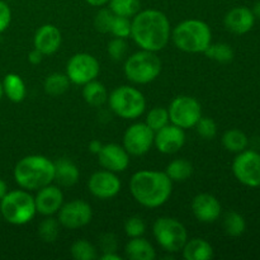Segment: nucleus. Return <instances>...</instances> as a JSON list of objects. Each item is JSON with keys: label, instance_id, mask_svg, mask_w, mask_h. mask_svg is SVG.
<instances>
[{"label": "nucleus", "instance_id": "22", "mask_svg": "<svg viewBox=\"0 0 260 260\" xmlns=\"http://www.w3.org/2000/svg\"><path fill=\"white\" fill-rule=\"evenodd\" d=\"M55 164V180L61 187H73L79 180L80 173L78 167L66 157L53 161Z\"/></svg>", "mask_w": 260, "mask_h": 260}, {"label": "nucleus", "instance_id": "29", "mask_svg": "<svg viewBox=\"0 0 260 260\" xmlns=\"http://www.w3.org/2000/svg\"><path fill=\"white\" fill-rule=\"evenodd\" d=\"M109 9L114 15L134 18L140 12V0H109Z\"/></svg>", "mask_w": 260, "mask_h": 260}, {"label": "nucleus", "instance_id": "7", "mask_svg": "<svg viewBox=\"0 0 260 260\" xmlns=\"http://www.w3.org/2000/svg\"><path fill=\"white\" fill-rule=\"evenodd\" d=\"M108 103L112 112L124 119L139 118L146 108L144 94L129 85H122L114 89L109 94Z\"/></svg>", "mask_w": 260, "mask_h": 260}, {"label": "nucleus", "instance_id": "31", "mask_svg": "<svg viewBox=\"0 0 260 260\" xmlns=\"http://www.w3.org/2000/svg\"><path fill=\"white\" fill-rule=\"evenodd\" d=\"M37 233L43 243H55L56 239L58 238V234H60V222H58L57 218L47 216V218H45L40 223Z\"/></svg>", "mask_w": 260, "mask_h": 260}, {"label": "nucleus", "instance_id": "49", "mask_svg": "<svg viewBox=\"0 0 260 260\" xmlns=\"http://www.w3.org/2000/svg\"><path fill=\"white\" fill-rule=\"evenodd\" d=\"M0 216H2V213H0Z\"/></svg>", "mask_w": 260, "mask_h": 260}, {"label": "nucleus", "instance_id": "45", "mask_svg": "<svg viewBox=\"0 0 260 260\" xmlns=\"http://www.w3.org/2000/svg\"><path fill=\"white\" fill-rule=\"evenodd\" d=\"M85 2L91 7H104L106 4H108L109 0H85Z\"/></svg>", "mask_w": 260, "mask_h": 260}, {"label": "nucleus", "instance_id": "32", "mask_svg": "<svg viewBox=\"0 0 260 260\" xmlns=\"http://www.w3.org/2000/svg\"><path fill=\"white\" fill-rule=\"evenodd\" d=\"M203 53L211 60L221 63H228L234 58V50L228 43H211Z\"/></svg>", "mask_w": 260, "mask_h": 260}, {"label": "nucleus", "instance_id": "35", "mask_svg": "<svg viewBox=\"0 0 260 260\" xmlns=\"http://www.w3.org/2000/svg\"><path fill=\"white\" fill-rule=\"evenodd\" d=\"M114 14L109 8H102L98 13H96L95 18H94V27L98 32L101 33H109L111 32L112 22H113Z\"/></svg>", "mask_w": 260, "mask_h": 260}, {"label": "nucleus", "instance_id": "38", "mask_svg": "<svg viewBox=\"0 0 260 260\" xmlns=\"http://www.w3.org/2000/svg\"><path fill=\"white\" fill-rule=\"evenodd\" d=\"M127 50H128V46H127L126 40L119 37H114L113 40L109 41L108 47H107L108 55L114 61L123 60L127 55Z\"/></svg>", "mask_w": 260, "mask_h": 260}, {"label": "nucleus", "instance_id": "13", "mask_svg": "<svg viewBox=\"0 0 260 260\" xmlns=\"http://www.w3.org/2000/svg\"><path fill=\"white\" fill-rule=\"evenodd\" d=\"M93 217V210L85 201L74 200L62 205L58 211V222L61 226L69 230L84 228L88 225Z\"/></svg>", "mask_w": 260, "mask_h": 260}, {"label": "nucleus", "instance_id": "1", "mask_svg": "<svg viewBox=\"0 0 260 260\" xmlns=\"http://www.w3.org/2000/svg\"><path fill=\"white\" fill-rule=\"evenodd\" d=\"M170 36V22L160 10H142L131 20V37L141 50L161 51L169 42Z\"/></svg>", "mask_w": 260, "mask_h": 260}, {"label": "nucleus", "instance_id": "44", "mask_svg": "<svg viewBox=\"0 0 260 260\" xmlns=\"http://www.w3.org/2000/svg\"><path fill=\"white\" fill-rule=\"evenodd\" d=\"M101 260H122L121 256L116 253V251H111V253H103L101 256Z\"/></svg>", "mask_w": 260, "mask_h": 260}, {"label": "nucleus", "instance_id": "34", "mask_svg": "<svg viewBox=\"0 0 260 260\" xmlns=\"http://www.w3.org/2000/svg\"><path fill=\"white\" fill-rule=\"evenodd\" d=\"M169 112L168 109L162 108V107H154L152 109H150V112L146 116V121L145 123L150 127L154 132L159 131L160 128L165 127L167 124H169Z\"/></svg>", "mask_w": 260, "mask_h": 260}, {"label": "nucleus", "instance_id": "30", "mask_svg": "<svg viewBox=\"0 0 260 260\" xmlns=\"http://www.w3.org/2000/svg\"><path fill=\"white\" fill-rule=\"evenodd\" d=\"M223 229L229 236L238 238L245 233L246 222L240 213L231 211V212L226 213L225 217H223Z\"/></svg>", "mask_w": 260, "mask_h": 260}, {"label": "nucleus", "instance_id": "20", "mask_svg": "<svg viewBox=\"0 0 260 260\" xmlns=\"http://www.w3.org/2000/svg\"><path fill=\"white\" fill-rule=\"evenodd\" d=\"M223 23H225L226 29L230 30L231 33L245 35L254 27L255 15H254L253 10H250L249 8L238 7L231 9L226 14Z\"/></svg>", "mask_w": 260, "mask_h": 260}, {"label": "nucleus", "instance_id": "6", "mask_svg": "<svg viewBox=\"0 0 260 260\" xmlns=\"http://www.w3.org/2000/svg\"><path fill=\"white\" fill-rule=\"evenodd\" d=\"M161 60L156 52L140 50L126 60L123 71L126 78L134 84H149L161 73Z\"/></svg>", "mask_w": 260, "mask_h": 260}, {"label": "nucleus", "instance_id": "42", "mask_svg": "<svg viewBox=\"0 0 260 260\" xmlns=\"http://www.w3.org/2000/svg\"><path fill=\"white\" fill-rule=\"evenodd\" d=\"M43 56L45 55H43L41 51H38L37 48H35V50H32L29 53H28V61H29L32 65H38V63L42 62Z\"/></svg>", "mask_w": 260, "mask_h": 260}, {"label": "nucleus", "instance_id": "2", "mask_svg": "<svg viewBox=\"0 0 260 260\" xmlns=\"http://www.w3.org/2000/svg\"><path fill=\"white\" fill-rule=\"evenodd\" d=\"M129 192L137 203L146 208H157L168 202L173 182L165 172L140 170L129 180Z\"/></svg>", "mask_w": 260, "mask_h": 260}, {"label": "nucleus", "instance_id": "43", "mask_svg": "<svg viewBox=\"0 0 260 260\" xmlns=\"http://www.w3.org/2000/svg\"><path fill=\"white\" fill-rule=\"evenodd\" d=\"M102 147H103V144H102L99 140H93V141L89 142V151H90L91 154L98 155L99 151L102 150Z\"/></svg>", "mask_w": 260, "mask_h": 260}, {"label": "nucleus", "instance_id": "25", "mask_svg": "<svg viewBox=\"0 0 260 260\" xmlns=\"http://www.w3.org/2000/svg\"><path fill=\"white\" fill-rule=\"evenodd\" d=\"M83 98L89 106L101 107L108 101V91L101 81L91 80L84 85Z\"/></svg>", "mask_w": 260, "mask_h": 260}, {"label": "nucleus", "instance_id": "15", "mask_svg": "<svg viewBox=\"0 0 260 260\" xmlns=\"http://www.w3.org/2000/svg\"><path fill=\"white\" fill-rule=\"evenodd\" d=\"M185 144L184 129L175 124H167L155 132L154 145L161 154H175Z\"/></svg>", "mask_w": 260, "mask_h": 260}, {"label": "nucleus", "instance_id": "16", "mask_svg": "<svg viewBox=\"0 0 260 260\" xmlns=\"http://www.w3.org/2000/svg\"><path fill=\"white\" fill-rule=\"evenodd\" d=\"M99 164L106 170L113 173H122L128 168L129 154L123 146L117 144L103 145L98 154Z\"/></svg>", "mask_w": 260, "mask_h": 260}, {"label": "nucleus", "instance_id": "47", "mask_svg": "<svg viewBox=\"0 0 260 260\" xmlns=\"http://www.w3.org/2000/svg\"><path fill=\"white\" fill-rule=\"evenodd\" d=\"M253 13H254V15H255V18H259V19H260V0L258 3H256L255 5H254Z\"/></svg>", "mask_w": 260, "mask_h": 260}, {"label": "nucleus", "instance_id": "9", "mask_svg": "<svg viewBox=\"0 0 260 260\" xmlns=\"http://www.w3.org/2000/svg\"><path fill=\"white\" fill-rule=\"evenodd\" d=\"M168 112L170 122L183 129L194 127L198 119L202 117L200 102L189 95H179L173 99Z\"/></svg>", "mask_w": 260, "mask_h": 260}, {"label": "nucleus", "instance_id": "48", "mask_svg": "<svg viewBox=\"0 0 260 260\" xmlns=\"http://www.w3.org/2000/svg\"><path fill=\"white\" fill-rule=\"evenodd\" d=\"M3 95H4V90H3V84L0 83V101H2Z\"/></svg>", "mask_w": 260, "mask_h": 260}, {"label": "nucleus", "instance_id": "18", "mask_svg": "<svg viewBox=\"0 0 260 260\" xmlns=\"http://www.w3.org/2000/svg\"><path fill=\"white\" fill-rule=\"evenodd\" d=\"M192 212L200 222L212 223L221 216V203L208 193L197 194L192 201Z\"/></svg>", "mask_w": 260, "mask_h": 260}, {"label": "nucleus", "instance_id": "4", "mask_svg": "<svg viewBox=\"0 0 260 260\" xmlns=\"http://www.w3.org/2000/svg\"><path fill=\"white\" fill-rule=\"evenodd\" d=\"M172 38L174 45L183 52L201 53L205 52L211 45L212 33L203 20L187 19L173 29Z\"/></svg>", "mask_w": 260, "mask_h": 260}, {"label": "nucleus", "instance_id": "33", "mask_svg": "<svg viewBox=\"0 0 260 260\" xmlns=\"http://www.w3.org/2000/svg\"><path fill=\"white\" fill-rule=\"evenodd\" d=\"M70 253L71 256L76 260H94L98 258L95 246L89 243L88 240H85V239L76 240L71 245Z\"/></svg>", "mask_w": 260, "mask_h": 260}, {"label": "nucleus", "instance_id": "11", "mask_svg": "<svg viewBox=\"0 0 260 260\" xmlns=\"http://www.w3.org/2000/svg\"><path fill=\"white\" fill-rule=\"evenodd\" d=\"M233 173L236 179L246 187H260V154L254 150L239 152L233 162Z\"/></svg>", "mask_w": 260, "mask_h": 260}, {"label": "nucleus", "instance_id": "10", "mask_svg": "<svg viewBox=\"0 0 260 260\" xmlns=\"http://www.w3.org/2000/svg\"><path fill=\"white\" fill-rule=\"evenodd\" d=\"M101 71L99 61L90 53H76L66 65V75L70 83L76 85H85L91 80H95Z\"/></svg>", "mask_w": 260, "mask_h": 260}, {"label": "nucleus", "instance_id": "28", "mask_svg": "<svg viewBox=\"0 0 260 260\" xmlns=\"http://www.w3.org/2000/svg\"><path fill=\"white\" fill-rule=\"evenodd\" d=\"M249 140L246 135L240 129H229L222 136V145L228 151L230 152H241L246 150Z\"/></svg>", "mask_w": 260, "mask_h": 260}, {"label": "nucleus", "instance_id": "14", "mask_svg": "<svg viewBox=\"0 0 260 260\" xmlns=\"http://www.w3.org/2000/svg\"><path fill=\"white\" fill-rule=\"evenodd\" d=\"M89 192L99 200H111L121 190V180L116 173L109 170L96 172L89 178Z\"/></svg>", "mask_w": 260, "mask_h": 260}, {"label": "nucleus", "instance_id": "37", "mask_svg": "<svg viewBox=\"0 0 260 260\" xmlns=\"http://www.w3.org/2000/svg\"><path fill=\"white\" fill-rule=\"evenodd\" d=\"M194 127L197 134L205 140H212L217 134V124L210 117H201Z\"/></svg>", "mask_w": 260, "mask_h": 260}, {"label": "nucleus", "instance_id": "17", "mask_svg": "<svg viewBox=\"0 0 260 260\" xmlns=\"http://www.w3.org/2000/svg\"><path fill=\"white\" fill-rule=\"evenodd\" d=\"M36 210L42 216H52L63 205V193L57 185L48 184L38 189L35 197Z\"/></svg>", "mask_w": 260, "mask_h": 260}, {"label": "nucleus", "instance_id": "40", "mask_svg": "<svg viewBox=\"0 0 260 260\" xmlns=\"http://www.w3.org/2000/svg\"><path fill=\"white\" fill-rule=\"evenodd\" d=\"M12 22V10L5 2L0 0V35L8 29Z\"/></svg>", "mask_w": 260, "mask_h": 260}, {"label": "nucleus", "instance_id": "8", "mask_svg": "<svg viewBox=\"0 0 260 260\" xmlns=\"http://www.w3.org/2000/svg\"><path fill=\"white\" fill-rule=\"evenodd\" d=\"M152 233L157 244L168 253H179L188 240L187 229L173 217L157 218L152 226Z\"/></svg>", "mask_w": 260, "mask_h": 260}, {"label": "nucleus", "instance_id": "24", "mask_svg": "<svg viewBox=\"0 0 260 260\" xmlns=\"http://www.w3.org/2000/svg\"><path fill=\"white\" fill-rule=\"evenodd\" d=\"M2 84L4 95H7V98L9 101H12L13 103H20L25 98L27 88H25V84L23 81V79L18 74L10 73L8 75H5Z\"/></svg>", "mask_w": 260, "mask_h": 260}, {"label": "nucleus", "instance_id": "26", "mask_svg": "<svg viewBox=\"0 0 260 260\" xmlns=\"http://www.w3.org/2000/svg\"><path fill=\"white\" fill-rule=\"evenodd\" d=\"M165 174L172 182H185L193 174V165L185 159H175L168 164Z\"/></svg>", "mask_w": 260, "mask_h": 260}, {"label": "nucleus", "instance_id": "21", "mask_svg": "<svg viewBox=\"0 0 260 260\" xmlns=\"http://www.w3.org/2000/svg\"><path fill=\"white\" fill-rule=\"evenodd\" d=\"M124 255L129 260H154L156 251L150 241L144 238H132L124 246Z\"/></svg>", "mask_w": 260, "mask_h": 260}, {"label": "nucleus", "instance_id": "12", "mask_svg": "<svg viewBox=\"0 0 260 260\" xmlns=\"http://www.w3.org/2000/svg\"><path fill=\"white\" fill-rule=\"evenodd\" d=\"M155 132L146 123H134L123 135V147L129 155L142 156L154 145Z\"/></svg>", "mask_w": 260, "mask_h": 260}, {"label": "nucleus", "instance_id": "19", "mask_svg": "<svg viewBox=\"0 0 260 260\" xmlns=\"http://www.w3.org/2000/svg\"><path fill=\"white\" fill-rule=\"evenodd\" d=\"M61 41H62V37L57 27L53 24H43L36 30L33 45H35V48L47 56L52 55L60 48Z\"/></svg>", "mask_w": 260, "mask_h": 260}, {"label": "nucleus", "instance_id": "3", "mask_svg": "<svg viewBox=\"0 0 260 260\" xmlns=\"http://www.w3.org/2000/svg\"><path fill=\"white\" fill-rule=\"evenodd\" d=\"M13 175L22 189L38 190L55 180V164L43 155H28L15 164Z\"/></svg>", "mask_w": 260, "mask_h": 260}, {"label": "nucleus", "instance_id": "23", "mask_svg": "<svg viewBox=\"0 0 260 260\" xmlns=\"http://www.w3.org/2000/svg\"><path fill=\"white\" fill-rule=\"evenodd\" d=\"M182 251L183 256L187 260H208L213 258V249L211 244L200 238L187 240Z\"/></svg>", "mask_w": 260, "mask_h": 260}, {"label": "nucleus", "instance_id": "46", "mask_svg": "<svg viewBox=\"0 0 260 260\" xmlns=\"http://www.w3.org/2000/svg\"><path fill=\"white\" fill-rule=\"evenodd\" d=\"M8 193V187H7V183L4 182V180L0 178V200H2L3 197H4L5 194Z\"/></svg>", "mask_w": 260, "mask_h": 260}, {"label": "nucleus", "instance_id": "5", "mask_svg": "<svg viewBox=\"0 0 260 260\" xmlns=\"http://www.w3.org/2000/svg\"><path fill=\"white\" fill-rule=\"evenodd\" d=\"M0 213L7 222L22 226L30 222L37 213L35 197L25 189L8 192L0 200Z\"/></svg>", "mask_w": 260, "mask_h": 260}, {"label": "nucleus", "instance_id": "41", "mask_svg": "<svg viewBox=\"0 0 260 260\" xmlns=\"http://www.w3.org/2000/svg\"><path fill=\"white\" fill-rule=\"evenodd\" d=\"M99 245L103 253L117 251V239L113 234H103L99 238Z\"/></svg>", "mask_w": 260, "mask_h": 260}, {"label": "nucleus", "instance_id": "36", "mask_svg": "<svg viewBox=\"0 0 260 260\" xmlns=\"http://www.w3.org/2000/svg\"><path fill=\"white\" fill-rule=\"evenodd\" d=\"M109 33H112L114 37L124 38V40L128 38L131 36V20H129V18L114 15Z\"/></svg>", "mask_w": 260, "mask_h": 260}, {"label": "nucleus", "instance_id": "39", "mask_svg": "<svg viewBox=\"0 0 260 260\" xmlns=\"http://www.w3.org/2000/svg\"><path fill=\"white\" fill-rule=\"evenodd\" d=\"M146 231V225H145L144 220L139 216H134L129 217L124 223V233L128 238H140Z\"/></svg>", "mask_w": 260, "mask_h": 260}, {"label": "nucleus", "instance_id": "27", "mask_svg": "<svg viewBox=\"0 0 260 260\" xmlns=\"http://www.w3.org/2000/svg\"><path fill=\"white\" fill-rule=\"evenodd\" d=\"M69 86H70V80H69L68 75L61 73L50 74L43 83V89H45L46 94L51 96L62 95L68 90Z\"/></svg>", "mask_w": 260, "mask_h": 260}]
</instances>
